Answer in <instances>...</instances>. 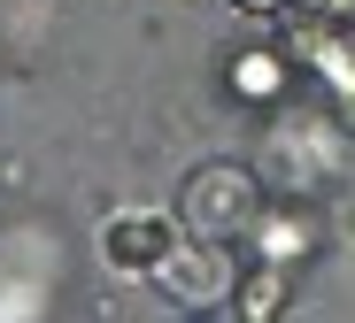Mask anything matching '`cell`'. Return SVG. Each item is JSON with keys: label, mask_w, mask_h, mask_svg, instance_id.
<instances>
[{"label": "cell", "mask_w": 355, "mask_h": 323, "mask_svg": "<svg viewBox=\"0 0 355 323\" xmlns=\"http://www.w3.org/2000/svg\"><path fill=\"white\" fill-rule=\"evenodd\" d=\"M255 216H263V185H255V169H240V162H216V169H201V177L186 185V223H193V239H240V231H255Z\"/></svg>", "instance_id": "obj_1"}, {"label": "cell", "mask_w": 355, "mask_h": 323, "mask_svg": "<svg viewBox=\"0 0 355 323\" xmlns=\"http://www.w3.org/2000/svg\"><path fill=\"white\" fill-rule=\"evenodd\" d=\"M270 169H278V185H293V192L340 177V123H324V116H278Z\"/></svg>", "instance_id": "obj_2"}, {"label": "cell", "mask_w": 355, "mask_h": 323, "mask_svg": "<svg viewBox=\"0 0 355 323\" xmlns=\"http://www.w3.org/2000/svg\"><path fill=\"white\" fill-rule=\"evenodd\" d=\"M170 246H178L170 216H147V208L116 216V223H108V239H101V254H108V270H116V277H155Z\"/></svg>", "instance_id": "obj_3"}, {"label": "cell", "mask_w": 355, "mask_h": 323, "mask_svg": "<svg viewBox=\"0 0 355 323\" xmlns=\"http://www.w3.org/2000/svg\"><path fill=\"white\" fill-rule=\"evenodd\" d=\"M232 93H240V100H278L286 93V54H270V46L240 54V62H232Z\"/></svg>", "instance_id": "obj_4"}, {"label": "cell", "mask_w": 355, "mask_h": 323, "mask_svg": "<svg viewBox=\"0 0 355 323\" xmlns=\"http://www.w3.org/2000/svg\"><path fill=\"white\" fill-rule=\"evenodd\" d=\"M255 239H263V262H278V270H286V262H302V254L317 246L302 216H255Z\"/></svg>", "instance_id": "obj_5"}, {"label": "cell", "mask_w": 355, "mask_h": 323, "mask_svg": "<svg viewBox=\"0 0 355 323\" xmlns=\"http://www.w3.org/2000/svg\"><path fill=\"white\" fill-rule=\"evenodd\" d=\"M240 300H248V315H270V308H286V270L270 262L263 277H248V285H240Z\"/></svg>", "instance_id": "obj_6"}, {"label": "cell", "mask_w": 355, "mask_h": 323, "mask_svg": "<svg viewBox=\"0 0 355 323\" xmlns=\"http://www.w3.org/2000/svg\"><path fill=\"white\" fill-rule=\"evenodd\" d=\"M248 8H286V0H248Z\"/></svg>", "instance_id": "obj_7"}]
</instances>
